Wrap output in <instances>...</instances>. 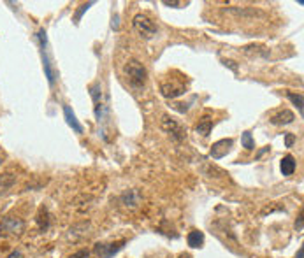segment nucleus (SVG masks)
Instances as JSON below:
<instances>
[{
    "mask_svg": "<svg viewBox=\"0 0 304 258\" xmlns=\"http://www.w3.org/2000/svg\"><path fill=\"white\" fill-rule=\"evenodd\" d=\"M160 92H162V95L166 99H176V97H181L183 93H187V88L183 84H178L176 81H169V83H162Z\"/></svg>",
    "mask_w": 304,
    "mask_h": 258,
    "instance_id": "obj_9",
    "label": "nucleus"
},
{
    "mask_svg": "<svg viewBox=\"0 0 304 258\" xmlns=\"http://www.w3.org/2000/svg\"><path fill=\"white\" fill-rule=\"evenodd\" d=\"M88 256H90V251H88V249H80V251L72 253L69 258H88Z\"/></svg>",
    "mask_w": 304,
    "mask_h": 258,
    "instance_id": "obj_23",
    "label": "nucleus"
},
{
    "mask_svg": "<svg viewBox=\"0 0 304 258\" xmlns=\"http://www.w3.org/2000/svg\"><path fill=\"white\" fill-rule=\"evenodd\" d=\"M287 97H288V100H290V102L294 104V106H297L299 114H301V116H302V111H304V99H302L301 93L287 92Z\"/></svg>",
    "mask_w": 304,
    "mask_h": 258,
    "instance_id": "obj_19",
    "label": "nucleus"
},
{
    "mask_svg": "<svg viewBox=\"0 0 304 258\" xmlns=\"http://www.w3.org/2000/svg\"><path fill=\"white\" fill-rule=\"evenodd\" d=\"M302 256H304V249L301 248V249L297 251V255H295V258H302Z\"/></svg>",
    "mask_w": 304,
    "mask_h": 258,
    "instance_id": "obj_27",
    "label": "nucleus"
},
{
    "mask_svg": "<svg viewBox=\"0 0 304 258\" xmlns=\"http://www.w3.org/2000/svg\"><path fill=\"white\" fill-rule=\"evenodd\" d=\"M37 39H39V46H41V56H42V67H44V74L48 77V83L49 84H55L56 81V70L51 63V58L48 56V35H46V30H39L37 34Z\"/></svg>",
    "mask_w": 304,
    "mask_h": 258,
    "instance_id": "obj_3",
    "label": "nucleus"
},
{
    "mask_svg": "<svg viewBox=\"0 0 304 258\" xmlns=\"http://www.w3.org/2000/svg\"><path fill=\"white\" fill-rule=\"evenodd\" d=\"M0 163H2V160H0Z\"/></svg>",
    "mask_w": 304,
    "mask_h": 258,
    "instance_id": "obj_30",
    "label": "nucleus"
},
{
    "mask_svg": "<svg viewBox=\"0 0 304 258\" xmlns=\"http://www.w3.org/2000/svg\"><path fill=\"white\" fill-rule=\"evenodd\" d=\"M294 120H295V114L288 109H283V111H280V113H276V114L271 116V123L276 125V127H281V125H290V123H294Z\"/></svg>",
    "mask_w": 304,
    "mask_h": 258,
    "instance_id": "obj_10",
    "label": "nucleus"
},
{
    "mask_svg": "<svg viewBox=\"0 0 304 258\" xmlns=\"http://www.w3.org/2000/svg\"><path fill=\"white\" fill-rule=\"evenodd\" d=\"M35 221H37V225H39V228H41V230H48V227H49V213H48V209H46L44 206L39 209Z\"/></svg>",
    "mask_w": 304,
    "mask_h": 258,
    "instance_id": "obj_16",
    "label": "nucleus"
},
{
    "mask_svg": "<svg viewBox=\"0 0 304 258\" xmlns=\"http://www.w3.org/2000/svg\"><path fill=\"white\" fill-rule=\"evenodd\" d=\"M188 2H169V0H166L164 2V6H169V7H185Z\"/></svg>",
    "mask_w": 304,
    "mask_h": 258,
    "instance_id": "obj_24",
    "label": "nucleus"
},
{
    "mask_svg": "<svg viewBox=\"0 0 304 258\" xmlns=\"http://www.w3.org/2000/svg\"><path fill=\"white\" fill-rule=\"evenodd\" d=\"M280 169H281V174L283 176H292L295 172V158L292 155H287L281 158V163H280Z\"/></svg>",
    "mask_w": 304,
    "mask_h": 258,
    "instance_id": "obj_13",
    "label": "nucleus"
},
{
    "mask_svg": "<svg viewBox=\"0 0 304 258\" xmlns=\"http://www.w3.org/2000/svg\"><path fill=\"white\" fill-rule=\"evenodd\" d=\"M180 258H190V255H180Z\"/></svg>",
    "mask_w": 304,
    "mask_h": 258,
    "instance_id": "obj_29",
    "label": "nucleus"
},
{
    "mask_svg": "<svg viewBox=\"0 0 304 258\" xmlns=\"http://www.w3.org/2000/svg\"><path fill=\"white\" fill-rule=\"evenodd\" d=\"M92 6H94V2H88V4H83V6H81V9L80 11H78V13H76V16H74V23H80V20H81V16H83V14L85 13H87V11L88 9H90V7Z\"/></svg>",
    "mask_w": 304,
    "mask_h": 258,
    "instance_id": "obj_21",
    "label": "nucleus"
},
{
    "mask_svg": "<svg viewBox=\"0 0 304 258\" xmlns=\"http://www.w3.org/2000/svg\"><path fill=\"white\" fill-rule=\"evenodd\" d=\"M294 142H295V135L290 134V132H287V134H285V144H287V148H292Z\"/></svg>",
    "mask_w": 304,
    "mask_h": 258,
    "instance_id": "obj_22",
    "label": "nucleus"
},
{
    "mask_svg": "<svg viewBox=\"0 0 304 258\" xmlns=\"http://www.w3.org/2000/svg\"><path fill=\"white\" fill-rule=\"evenodd\" d=\"M63 116H65V121L67 125H69L70 128H72L76 134H83V125L78 121L76 114H74V111L70 109L69 106H63Z\"/></svg>",
    "mask_w": 304,
    "mask_h": 258,
    "instance_id": "obj_11",
    "label": "nucleus"
},
{
    "mask_svg": "<svg viewBox=\"0 0 304 258\" xmlns=\"http://www.w3.org/2000/svg\"><path fill=\"white\" fill-rule=\"evenodd\" d=\"M127 244V241H118V242H113V244H95V251L101 255V258H111L114 256L118 251L123 249V246Z\"/></svg>",
    "mask_w": 304,
    "mask_h": 258,
    "instance_id": "obj_8",
    "label": "nucleus"
},
{
    "mask_svg": "<svg viewBox=\"0 0 304 258\" xmlns=\"http://www.w3.org/2000/svg\"><path fill=\"white\" fill-rule=\"evenodd\" d=\"M18 256H20V253L16 251V253H11V256H9V258H18Z\"/></svg>",
    "mask_w": 304,
    "mask_h": 258,
    "instance_id": "obj_28",
    "label": "nucleus"
},
{
    "mask_svg": "<svg viewBox=\"0 0 304 258\" xmlns=\"http://www.w3.org/2000/svg\"><path fill=\"white\" fill-rule=\"evenodd\" d=\"M14 183H16V176H14L13 172H4V174H0V197H2Z\"/></svg>",
    "mask_w": 304,
    "mask_h": 258,
    "instance_id": "obj_12",
    "label": "nucleus"
},
{
    "mask_svg": "<svg viewBox=\"0 0 304 258\" xmlns=\"http://www.w3.org/2000/svg\"><path fill=\"white\" fill-rule=\"evenodd\" d=\"M139 200H141V195H139L137 190H128V192H125L123 195H121V202H123L125 206L135 207L139 204Z\"/></svg>",
    "mask_w": 304,
    "mask_h": 258,
    "instance_id": "obj_14",
    "label": "nucleus"
},
{
    "mask_svg": "<svg viewBox=\"0 0 304 258\" xmlns=\"http://www.w3.org/2000/svg\"><path fill=\"white\" fill-rule=\"evenodd\" d=\"M25 232V221L18 216H0V237H13Z\"/></svg>",
    "mask_w": 304,
    "mask_h": 258,
    "instance_id": "obj_5",
    "label": "nucleus"
},
{
    "mask_svg": "<svg viewBox=\"0 0 304 258\" xmlns=\"http://www.w3.org/2000/svg\"><path fill=\"white\" fill-rule=\"evenodd\" d=\"M187 242L190 248H202L204 246V234L201 230H192L187 237Z\"/></svg>",
    "mask_w": 304,
    "mask_h": 258,
    "instance_id": "obj_15",
    "label": "nucleus"
},
{
    "mask_svg": "<svg viewBox=\"0 0 304 258\" xmlns=\"http://www.w3.org/2000/svg\"><path fill=\"white\" fill-rule=\"evenodd\" d=\"M295 230H297V232H302V214L297 218V221H295Z\"/></svg>",
    "mask_w": 304,
    "mask_h": 258,
    "instance_id": "obj_25",
    "label": "nucleus"
},
{
    "mask_svg": "<svg viewBox=\"0 0 304 258\" xmlns=\"http://www.w3.org/2000/svg\"><path fill=\"white\" fill-rule=\"evenodd\" d=\"M232 144H234V141H232V139H221V141H216L213 146H211L209 156H211V158H214V160L223 158V156L231 151Z\"/></svg>",
    "mask_w": 304,
    "mask_h": 258,
    "instance_id": "obj_7",
    "label": "nucleus"
},
{
    "mask_svg": "<svg viewBox=\"0 0 304 258\" xmlns=\"http://www.w3.org/2000/svg\"><path fill=\"white\" fill-rule=\"evenodd\" d=\"M132 27H134V30L137 32L142 39H153L157 35V32H159V28L153 23L151 18L142 13L135 14V16L132 18Z\"/></svg>",
    "mask_w": 304,
    "mask_h": 258,
    "instance_id": "obj_4",
    "label": "nucleus"
},
{
    "mask_svg": "<svg viewBox=\"0 0 304 258\" xmlns=\"http://www.w3.org/2000/svg\"><path fill=\"white\" fill-rule=\"evenodd\" d=\"M241 144L245 149H248V151H252V149H255V141H253L252 134L250 132H243L241 135Z\"/></svg>",
    "mask_w": 304,
    "mask_h": 258,
    "instance_id": "obj_20",
    "label": "nucleus"
},
{
    "mask_svg": "<svg viewBox=\"0 0 304 258\" xmlns=\"http://www.w3.org/2000/svg\"><path fill=\"white\" fill-rule=\"evenodd\" d=\"M87 228H88L87 221H83V223H78V225H74V227H70L69 239H72V241H78V239H81L85 235V232H80V230H87Z\"/></svg>",
    "mask_w": 304,
    "mask_h": 258,
    "instance_id": "obj_18",
    "label": "nucleus"
},
{
    "mask_svg": "<svg viewBox=\"0 0 304 258\" xmlns=\"http://www.w3.org/2000/svg\"><path fill=\"white\" fill-rule=\"evenodd\" d=\"M160 127H162V130L166 132V134L171 135V139H173V141L183 142L185 139H187V130H185V128L181 127L180 121L174 120V118L169 116V114H164V116H162Z\"/></svg>",
    "mask_w": 304,
    "mask_h": 258,
    "instance_id": "obj_6",
    "label": "nucleus"
},
{
    "mask_svg": "<svg viewBox=\"0 0 304 258\" xmlns=\"http://www.w3.org/2000/svg\"><path fill=\"white\" fill-rule=\"evenodd\" d=\"M123 74H125L127 83L134 90H142L146 84V81H148V70H146V67L135 58L128 60V62L125 63Z\"/></svg>",
    "mask_w": 304,
    "mask_h": 258,
    "instance_id": "obj_1",
    "label": "nucleus"
},
{
    "mask_svg": "<svg viewBox=\"0 0 304 258\" xmlns=\"http://www.w3.org/2000/svg\"><path fill=\"white\" fill-rule=\"evenodd\" d=\"M90 97L94 100V111H95V118H97L99 125H104L109 121V107H107V100L104 97V92H102V84L99 83H94L90 84Z\"/></svg>",
    "mask_w": 304,
    "mask_h": 258,
    "instance_id": "obj_2",
    "label": "nucleus"
},
{
    "mask_svg": "<svg viewBox=\"0 0 304 258\" xmlns=\"http://www.w3.org/2000/svg\"><path fill=\"white\" fill-rule=\"evenodd\" d=\"M269 146H267V148H264L262 149V151H259V155H257V160H259V158H262V155H266V153H269Z\"/></svg>",
    "mask_w": 304,
    "mask_h": 258,
    "instance_id": "obj_26",
    "label": "nucleus"
},
{
    "mask_svg": "<svg viewBox=\"0 0 304 258\" xmlns=\"http://www.w3.org/2000/svg\"><path fill=\"white\" fill-rule=\"evenodd\" d=\"M211 128H213V121H211L209 118H202L197 123V127H195V130H197V134H201L202 137H207V135L211 134Z\"/></svg>",
    "mask_w": 304,
    "mask_h": 258,
    "instance_id": "obj_17",
    "label": "nucleus"
}]
</instances>
